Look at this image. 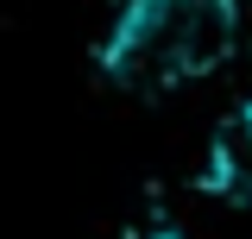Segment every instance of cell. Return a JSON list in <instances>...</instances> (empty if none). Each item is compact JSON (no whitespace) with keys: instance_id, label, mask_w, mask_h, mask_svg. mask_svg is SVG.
Instances as JSON below:
<instances>
[{"instance_id":"cell-1","label":"cell","mask_w":252,"mask_h":239,"mask_svg":"<svg viewBox=\"0 0 252 239\" xmlns=\"http://www.w3.org/2000/svg\"><path fill=\"white\" fill-rule=\"evenodd\" d=\"M240 51V0H126L94 44V69L126 94H170Z\"/></svg>"},{"instance_id":"cell-2","label":"cell","mask_w":252,"mask_h":239,"mask_svg":"<svg viewBox=\"0 0 252 239\" xmlns=\"http://www.w3.org/2000/svg\"><path fill=\"white\" fill-rule=\"evenodd\" d=\"M195 182H202V195H215V202H227V208L252 202V94L215 126Z\"/></svg>"}]
</instances>
